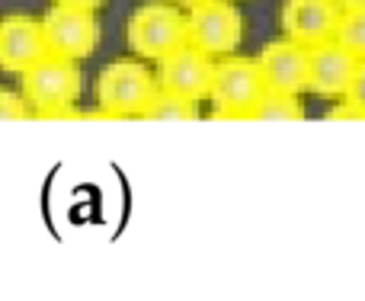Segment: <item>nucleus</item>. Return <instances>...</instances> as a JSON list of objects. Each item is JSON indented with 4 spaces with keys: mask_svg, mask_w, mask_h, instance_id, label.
Here are the masks:
<instances>
[{
    "mask_svg": "<svg viewBox=\"0 0 365 301\" xmlns=\"http://www.w3.org/2000/svg\"><path fill=\"white\" fill-rule=\"evenodd\" d=\"M19 77H23V96L36 109V119H83L81 113H71L81 96V71L71 58L48 51Z\"/></svg>",
    "mask_w": 365,
    "mask_h": 301,
    "instance_id": "f257e3e1",
    "label": "nucleus"
},
{
    "mask_svg": "<svg viewBox=\"0 0 365 301\" xmlns=\"http://www.w3.org/2000/svg\"><path fill=\"white\" fill-rule=\"evenodd\" d=\"M138 119H145V122H195L199 119V103L158 87V93L148 100V106L141 109Z\"/></svg>",
    "mask_w": 365,
    "mask_h": 301,
    "instance_id": "f8f14e48",
    "label": "nucleus"
},
{
    "mask_svg": "<svg viewBox=\"0 0 365 301\" xmlns=\"http://www.w3.org/2000/svg\"><path fill=\"white\" fill-rule=\"evenodd\" d=\"M343 10H365V0H336Z\"/></svg>",
    "mask_w": 365,
    "mask_h": 301,
    "instance_id": "a211bd4d",
    "label": "nucleus"
},
{
    "mask_svg": "<svg viewBox=\"0 0 365 301\" xmlns=\"http://www.w3.org/2000/svg\"><path fill=\"white\" fill-rule=\"evenodd\" d=\"M55 4H61V6H81V10H96L103 0H55Z\"/></svg>",
    "mask_w": 365,
    "mask_h": 301,
    "instance_id": "f3484780",
    "label": "nucleus"
},
{
    "mask_svg": "<svg viewBox=\"0 0 365 301\" xmlns=\"http://www.w3.org/2000/svg\"><path fill=\"white\" fill-rule=\"evenodd\" d=\"M247 119L253 122H302L304 106L298 103L295 93H279V90H266L257 100V106L250 109Z\"/></svg>",
    "mask_w": 365,
    "mask_h": 301,
    "instance_id": "ddd939ff",
    "label": "nucleus"
},
{
    "mask_svg": "<svg viewBox=\"0 0 365 301\" xmlns=\"http://www.w3.org/2000/svg\"><path fill=\"white\" fill-rule=\"evenodd\" d=\"M154 93L158 83L138 61H113L96 77V103L103 119H138Z\"/></svg>",
    "mask_w": 365,
    "mask_h": 301,
    "instance_id": "f03ea898",
    "label": "nucleus"
},
{
    "mask_svg": "<svg viewBox=\"0 0 365 301\" xmlns=\"http://www.w3.org/2000/svg\"><path fill=\"white\" fill-rule=\"evenodd\" d=\"M48 55L42 23L29 16H10L0 23V71L23 74L38 58Z\"/></svg>",
    "mask_w": 365,
    "mask_h": 301,
    "instance_id": "9b49d317",
    "label": "nucleus"
},
{
    "mask_svg": "<svg viewBox=\"0 0 365 301\" xmlns=\"http://www.w3.org/2000/svg\"><path fill=\"white\" fill-rule=\"evenodd\" d=\"M356 68H359V58L343 49L336 39L314 45L308 49V90L317 96H327V100L346 96Z\"/></svg>",
    "mask_w": 365,
    "mask_h": 301,
    "instance_id": "1a4fd4ad",
    "label": "nucleus"
},
{
    "mask_svg": "<svg viewBox=\"0 0 365 301\" xmlns=\"http://www.w3.org/2000/svg\"><path fill=\"white\" fill-rule=\"evenodd\" d=\"M170 4H180V6H192V4H199V0H170Z\"/></svg>",
    "mask_w": 365,
    "mask_h": 301,
    "instance_id": "6ab92c4d",
    "label": "nucleus"
},
{
    "mask_svg": "<svg viewBox=\"0 0 365 301\" xmlns=\"http://www.w3.org/2000/svg\"><path fill=\"white\" fill-rule=\"evenodd\" d=\"M343 103H349L353 109H359L365 116V61H359V68H356L353 74V83H349L346 96H343Z\"/></svg>",
    "mask_w": 365,
    "mask_h": 301,
    "instance_id": "dca6fc26",
    "label": "nucleus"
},
{
    "mask_svg": "<svg viewBox=\"0 0 365 301\" xmlns=\"http://www.w3.org/2000/svg\"><path fill=\"white\" fill-rule=\"evenodd\" d=\"M334 39L346 51H353L359 61H365V10H343Z\"/></svg>",
    "mask_w": 365,
    "mask_h": 301,
    "instance_id": "4468645a",
    "label": "nucleus"
},
{
    "mask_svg": "<svg viewBox=\"0 0 365 301\" xmlns=\"http://www.w3.org/2000/svg\"><path fill=\"white\" fill-rule=\"evenodd\" d=\"M212 74H215L212 55H205V51L192 49L186 42L177 51H170L167 58H160L158 87L202 103V100H208V90H212Z\"/></svg>",
    "mask_w": 365,
    "mask_h": 301,
    "instance_id": "0eeeda50",
    "label": "nucleus"
},
{
    "mask_svg": "<svg viewBox=\"0 0 365 301\" xmlns=\"http://www.w3.org/2000/svg\"><path fill=\"white\" fill-rule=\"evenodd\" d=\"M266 93V81L259 74V64L250 58H225L215 64L212 74V119H247L257 100Z\"/></svg>",
    "mask_w": 365,
    "mask_h": 301,
    "instance_id": "7ed1b4c3",
    "label": "nucleus"
},
{
    "mask_svg": "<svg viewBox=\"0 0 365 301\" xmlns=\"http://www.w3.org/2000/svg\"><path fill=\"white\" fill-rule=\"evenodd\" d=\"M343 6L336 0H285L282 4V29L292 42L314 49L336 36Z\"/></svg>",
    "mask_w": 365,
    "mask_h": 301,
    "instance_id": "6e6552de",
    "label": "nucleus"
},
{
    "mask_svg": "<svg viewBox=\"0 0 365 301\" xmlns=\"http://www.w3.org/2000/svg\"><path fill=\"white\" fill-rule=\"evenodd\" d=\"M23 119H29V103H26V96L0 90V122H23Z\"/></svg>",
    "mask_w": 365,
    "mask_h": 301,
    "instance_id": "2eb2a0df",
    "label": "nucleus"
},
{
    "mask_svg": "<svg viewBox=\"0 0 365 301\" xmlns=\"http://www.w3.org/2000/svg\"><path fill=\"white\" fill-rule=\"evenodd\" d=\"M244 39V19L227 0H199L186 13V42L212 58L234 55Z\"/></svg>",
    "mask_w": 365,
    "mask_h": 301,
    "instance_id": "39448f33",
    "label": "nucleus"
},
{
    "mask_svg": "<svg viewBox=\"0 0 365 301\" xmlns=\"http://www.w3.org/2000/svg\"><path fill=\"white\" fill-rule=\"evenodd\" d=\"M45 45L51 55L61 58H90L100 42V23H96L93 10H81V6H61L55 4L42 19Z\"/></svg>",
    "mask_w": 365,
    "mask_h": 301,
    "instance_id": "423d86ee",
    "label": "nucleus"
},
{
    "mask_svg": "<svg viewBox=\"0 0 365 301\" xmlns=\"http://www.w3.org/2000/svg\"><path fill=\"white\" fill-rule=\"evenodd\" d=\"M257 64L266 81V90L295 93V96L308 90V49L292 42L289 36H285L282 42L266 45Z\"/></svg>",
    "mask_w": 365,
    "mask_h": 301,
    "instance_id": "9d476101",
    "label": "nucleus"
},
{
    "mask_svg": "<svg viewBox=\"0 0 365 301\" xmlns=\"http://www.w3.org/2000/svg\"><path fill=\"white\" fill-rule=\"evenodd\" d=\"M128 45L138 58L160 61L180 45H186V16L170 4H141L128 19Z\"/></svg>",
    "mask_w": 365,
    "mask_h": 301,
    "instance_id": "20e7f679",
    "label": "nucleus"
}]
</instances>
